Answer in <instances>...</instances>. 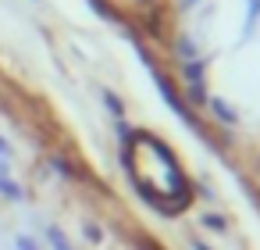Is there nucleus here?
Returning <instances> with one entry per match:
<instances>
[{"mask_svg": "<svg viewBox=\"0 0 260 250\" xmlns=\"http://www.w3.org/2000/svg\"><path fill=\"white\" fill-rule=\"evenodd\" d=\"M15 250H43V243L36 236H29V232H18L15 236Z\"/></svg>", "mask_w": 260, "mask_h": 250, "instance_id": "9d476101", "label": "nucleus"}, {"mask_svg": "<svg viewBox=\"0 0 260 250\" xmlns=\"http://www.w3.org/2000/svg\"><path fill=\"white\" fill-rule=\"evenodd\" d=\"M171 50H175V58H178V65L182 61H196V58H203V47L189 36V33H182V36H175V43H171Z\"/></svg>", "mask_w": 260, "mask_h": 250, "instance_id": "20e7f679", "label": "nucleus"}, {"mask_svg": "<svg viewBox=\"0 0 260 250\" xmlns=\"http://www.w3.org/2000/svg\"><path fill=\"white\" fill-rule=\"evenodd\" d=\"M100 97H104V107H107V115H111L114 122H121V118H125V100H121L114 90H100Z\"/></svg>", "mask_w": 260, "mask_h": 250, "instance_id": "6e6552de", "label": "nucleus"}, {"mask_svg": "<svg viewBox=\"0 0 260 250\" xmlns=\"http://www.w3.org/2000/svg\"><path fill=\"white\" fill-rule=\"evenodd\" d=\"M189 246H192V250H210V246H207L203 239H189Z\"/></svg>", "mask_w": 260, "mask_h": 250, "instance_id": "4468645a", "label": "nucleus"}, {"mask_svg": "<svg viewBox=\"0 0 260 250\" xmlns=\"http://www.w3.org/2000/svg\"><path fill=\"white\" fill-rule=\"evenodd\" d=\"M86 8H89L100 22H107V25H118V22H121V15H118V8L111 4V0H86Z\"/></svg>", "mask_w": 260, "mask_h": 250, "instance_id": "423d86ee", "label": "nucleus"}, {"mask_svg": "<svg viewBox=\"0 0 260 250\" xmlns=\"http://www.w3.org/2000/svg\"><path fill=\"white\" fill-rule=\"evenodd\" d=\"M82 232H86V239H93V243H100V239H104V232H100V225H93V221H89V225H86Z\"/></svg>", "mask_w": 260, "mask_h": 250, "instance_id": "f8f14e48", "label": "nucleus"}, {"mask_svg": "<svg viewBox=\"0 0 260 250\" xmlns=\"http://www.w3.org/2000/svg\"><path fill=\"white\" fill-rule=\"evenodd\" d=\"M0 161H11V140L0 132Z\"/></svg>", "mask_w": 260, "mask_h": 250, "instance_id": "9b49d317", "label": "nucleus"}, {"mask_svg": "<svg viewBox=\"0 0 260 250\" xmlns=\"http://www.w3.org/2000/svg\"><path fill=\"white\" fill-rule=\"evenodd\" d=\"M0 197H4L8 204H22L25 200V186L15 179V172H11L8 161H0Z\"/></svg>", "mask_w": 260, "mask_h": 250, "instance_id": "f03ea898", "label": "nucleus"}, {"mask_svg": "<svg viewBox=\"0 0 260 250\" xmlns=\"http://www.w3.org/2000/svg\"><path fill=\"white\" fill-rule=\"evenodd\" d=\"M196 4H203V0H178V8H182V11H189V8H196Z\"/></svg>", "mask_w": 260, "mask_h": 250, "instance_id": "ddd939ff", "label": "nucleus"}, {"mask_svg": "<svg viewBox=\"0 0 260 250\" xmlns=\"http://www.w3.org/2000/svg\"><path fill=\"white\" fill-rule=\"evenodd\" d=\"M178 68H182V82H185V90H200V86H207V58L182 61Z\"/></svg>", "mask_w": 260, "mask_h": 250, "instance_id": "7ed1b4c3", "label": "nucleus"}, {"mask_svg": "<svg viewBox=\"0 0 260 250\" xmlns=\"http://www.w3.org/2000/svg\"><path fill=\"white\" fill-rule=\"evenodd\" d=\"M207 111H210L221 125H239V111H235L228 100H221V97H210V100H207Z\"/></svg>", "mask_w": 260, "mask_h": 250, "instance_id": "39448f33", "label": "nucleus"}, {"mask_svg": "<svg viewBox=\"0 0 260 250\" xmlns=\"http://www.w3.org/2000/svg\"><path fill=\"white\" fill-rule=\"evenodd\" d=\"M136 54H139V61H143V65L150 68V75H153V86H157L160 100L168 104V111H171V115H175V118H178V122H182L185 129H192V132H196L200 140H207V129H203L200 115H196V111L189 107V100L182 97V90H175V82H171V79H168V75H164V72H160V68L153 65V58H150V54H146L143 47H136Z\"/></svg>", "mask_w": 260, "mask_h": 250, "instance_id": "f257e3e1", "label": "nucleus"}, {"mask_svg": "<svg viewBox=\"0 0 260 250\" xmlns=\"http://www.w3.org/2000/svg\"><path fill=\"white\" fill-rule=\"evenodd\" d=\"M47 243H50V250H75V246L68 243V236H64L57 225H50V229H47Z\"/></svg>", "mask_w": 260, "mask_h": 250, "instance_id": "1a4fd4ad", "label": "nucleus"}, {"mask_svg": "<svg viewBox=\"0 0 260 250\" xmlns=\"http://www.w3.org/2000/svg\"><path fill=\"white\" fill-rule=\"evenodd\" d=\"M200 225H203L207 232H217V236L228 232V218H224L221 211H203V214H200Z\"/></svg>", "mask_w": 260, "mask_h": 250, "instance_id": "0eeeda50", "label": "nucleus"}]
</instances>
